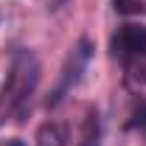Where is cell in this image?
Here are the masks:
<instances>
[{
  "label": "cell",
  "instance_id": "cell-1",
  "mask_svg": "<svg viewBox=\"0 0 146 146\" xmlns=\"http://www.w3.org/2000/svg\"><path fill=\"white\" fill-rule=\"evenodd\" d=\"M36 82H39V65L28 51H20L14 56V65L9 70V79L0 90V115H17V121H23L28 98L34 93Z\"/></svg>",
  "mask_w": 146,
  "mask_h": 146
},
{
  "label": "cell",
  "instance_id": "cell-2",
  "mask_svg": "<svg viewBox=\"0 0 146 146\" xmlns=\"http://www.w3.org/2000/svg\"><path fill=\"white\" fill-rule=\"evenodd\" d=\"M110 51L121 65H132L135 59H143L146 56V25L124 23L110 39Z\"/></svg>",
  "mask_w": 146,
  "mask_h": 146
},
{
  "label": "cell",
  "instance_id": "cell-3",
  "mask_svg": "<svg viewBox=\"0 0 146 146\" xmlns=\"http://www.w3.org/2000/svg\"><path fill=\"white\" fill-rule=\"evenodd\" d=\"M90 56H93V42L87 39V36H82V39H79V45L73 48V54H70V59H68V65H65V76H62L59 87L54 90V98H48V107H56V104L65 98V93L70 90L79 79H82V70L87 68Z\"/></svg>",
  "mask_w": 146,
  "mask_h": 146
},
{
  "label": "cell",
  "instance_id": "cell-4",
  "mask_svg": "<svg viewBox=\"0 0 146 146\" xmlns=\"http://www.w3.org/2000/svg\"><path fill=\"white\" fill-rule=\"evenodd\" d=\"M68 141H70L68 127L59 121H48L36 132V146H68Z\"/></svg>",
  "mask_w": 146,
  "mask_h": 146
},
{
  "label": "cell",
  "instance_id": "cell-5",
  "mask_svg": "<svg viewBox=\"0 0 146 146\" xmlns=\"http://www.w3.org/2000/svg\"><path fill=\"white\" fill-rule=\"evenodd\" d=\"M98 135H101V129H98V112H90V121H87V129H84L82 146H98Z\"/></svg>",
  "mask_w": 146,
  "mask_h": 146
},
{
  "label": "cell",
  "instance_id": "cell-6",
  "mask_svg": "<svg viewBox=\"0 0 146 146\" xmlns=\"http://www.w3.org/2000/svg\"><path fill=\"white\" fill-rule=\"evenodd\" d=\"M129 127H135L138 132H143V138H146V101H138V104H135Z\"/></svg>",
  "mask_w": 146,
  "mask_h": 146
},
{
  "label": "cell",
  "instance_id": "cell-7",
  "mask_svg": "<svg viewBox=\"0 0 146 146\" xmlns=\"http://www.w3.org/2000/svg\"><path fill=\"white\" fill-rule=\"evenodd\" d=\"M115 3V11L118 14H138L141 11V3L138 0H112Z\"/></svg>",
  "mask_w": 146,
  "mask_h": 146
},
{
  "label": "cell",
  "instance_id": "cell-8",
  "mask_svg": "<svg viewBox=\"0 0 146 146\" xmlns=\"http://www.w3.org/2000/svg\"><path fill=\"white\" fill-rule=\"evenodd\" d=\"M6 146H25V143H23L20 138H14V141H9V143H6Z\"/></svg>",
  "mask_w": 146,
  "mask_h": 146
}]
</instances>
